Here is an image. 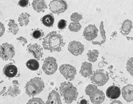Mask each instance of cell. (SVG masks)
<instances>
[{"instance_id":"1","label":"cell","mask_w":133,"mask_h":104,"mask_svg":"<svg viewBox=\"0 0 133 104\" xmlns=\"http://www.w3.org/2000/svg\"><path fill=\"white\" fill-rule=\"evenodd\" d=\"M43 40L42 44L44 49L49 50L51 52L61 51L65 44L62 36L56 31L48 33Z\"/></svg>"},{"instance_id":"2","label":"cell","mask_w":133,"mask_h":104,"mask_svg":"<svg viewBox=\"0 0 133 104\" xmlns=\"http://www.w3.org/2000/svg\"><path fill=\"white\" fill-rule=\"evenodd\" d=\"M59 91L61 95L63 97L65 102L66 103H72L76 99L78 96L76 88L70 82L65 81L61 83Z\"/></svg>"},{"instance_id":"3","label":"cell","mask_w":133,"mask_h":104,"mask_svg":"<svg viewBox=\"0 0 133 104\" xmlns=\"http://www.w3.org/2000/svg\"><path fill=\"white\" fill-rule=\"evenodd\" d=\"M44 88V83L41 78L35 77L28 81L25 85L26 93L30 97H34L41 92Z\"/></svg>"},{"instance_id":"4","label":"cell","mask_w":133,"mask_h":104,"mask_svg":"<svg viewBox=\"0 0 133 104\" xmlns=\"http://www.w3.org/2000/svg\"><path fill=\"white\" fill-rule=\"evenodd\" d=\"M91 82L96 85L102 86L109 80L108 74L102 69H98L94 71L90 77Z\"/></svg>"},{"instance_id":"5","label":"cell","mask_w":133,"mask_h":104,"mask_svg":"<svg viewBox=\"0 0 133 104\" xmlns=\"http://www.w3.org/2000/svg\"><path fill=\"white\" fill-rule=\"evenodd\" d=\"M15 54L14 47L12 44L5 42L0 46V57L4 60H11Z\"/></svg>"},{"instance_id":"6","label":"cell","mask_w":133,"mask_h":104,"mask_svg":"<svg viewBox=\"0 0 133 104\" xmlns=\"http://www.w3.org/2000/svg\"><path fill=\"white\" fill-rule=\"evenodd\" d=\"M42 69L46 75H51L54 74L58 69L56 60L51 56L46 58L44 61Z\"/></svg>"},{"instance_id":"7","label":"cell","mask_w":133,"mask_h":104,"mask_svg":"<svg viewBox=\"0 0 133 104\" xmlns=\"http://www.w3.org/2000/svg\"><path fill=\"white\" fill-rule=\"evenodd\" d=\"M51 12L59 14L64 12L68 8V5L64 0H52L49 4Z\"/></svg>"},{"instance_id":"8","label":"cell","mask_w":133,"mask_h":104,"mask_svg":"<svg viewBox=\"0 0 133 104\" xmlns=\"http://www.w3.org/2000/svg\"><path fill=\"white\" fill-rule=\"evenodd\" d=\"M59 69L60 73L66 80L71 81L74 79L76 73V69L73 66L64 64L61 65Z\"/></svg>"},{"instance_id":"9","label":"cell","mask_w":133,"mask_h":104,"mask_svg":"<svg viewBox=\"0 0 133 104\" xmlns=\"http://www.w3.org/2000/svg\"><path fill=\"white\" fill-rule=\"evenodd\" d=\"M98 30L97 27L93 24H90L86 26L83 31V36L88 41H92L98 35Z\"/></svg>"},{"instance_id":"10","label":"cell","mask_w":133,"mask_h":104,"mask_svg":"<svg viewBox=\"0 0 133 104\" xmlns=\"http://www.w3.org/2000/svg\"><path fill=\"white\" fill-rule=\"evenodd\" d=\"M84 47L83 44L77 41H72L68 45V50L74 55H81L84 51Z\"/></svg>"},{"instance_id":"11","label":"cell","mask_w":133,"mask_h":104,"mask_svg":"<svg viewBox=\"0 0 133 104\" xmlns=\"http://www.w3.org/2000/svg\"><path fill=\"white\" fill-rule=\"evenodd\" d=\"M28 51L32 54L35 58L39 60L43 56V49L40 45L37 43H31L27 47Z\"/></svg>"},{"instance_id":"12","label":"cell","mask_w":133,"mask_h":104,"mask_svg":"<svg viewBox=\"0 0 133 104\" xmlns=\"http://www.w3.org/2000/svg\"><path fill=\"white\" fill-rule=\"evenodd\" d=\"M89 96L90 100L94 104H100L102 103L105 99L104 94L102 91L98 88L95 91Z\"/></svg>"},{"instance_id":"13","label":"cell","mask_w":133,"mask_h":104,"mask_svg":"<svg viewBox=\"0 0 133 104\" xmlns=\"http://www.w3.org/2000/svg\"><path fill=\"white\" fill-rule=\"evenodd\" d=\"M3 72L7 77L10 78H13L17 75L18 68L12 63H9L4 67Z\"/></svg>"},{"instance_id":"14","label":"cell","mask_w":133,"mask_h":104,"mask_svg":"<svg viewBox=\"0 0 133 104\" xmlns=\"http://www.w3.org/2000/svg\"><path fill=\"white\" fill-rule=\"evenodd\" d=\"M122 94L124 99L127 102L133 100V85L131 84H127L122 89Z\"/></svg>"},{"instance_id":"15","label":"cell","mask_w":133,"mask_h":104,"mask_svg":"<svg viewBox=\"0 0 133 104\" xmlns=\"http://www.w3.org/2000/svg\"><path fill=\"white\" fill-rule=\"evenodd\" d=\"M106 95L108 98L112 99H117L121 95V90L118 86L114 85L110 86L106 91Z\"/></svg>"},{"instance_id":"16","label":"cell","mask_w":133,"mask_h":104,"mask_svg":"<svg viewBox=\"0 0 133 104\" xmlns=\"http://www.w3.org/2000/svg\"><path fill=\"white\" fill-rule=\"evenodd\" d=\"M46 104H61L59 94L57 91L52 90L49 94Z\"/></svg>"},{"instance_id":"17","label":"cell","mask_w":133,"mask_h":104,"mask_svg":"<svg viewBox=\"0 0 133 104\" xmlns=\"http://www.w3.org/2000/svg\"><path fill=\"white\" fill-rule=\"evenodd\" d=\"M92 64L88 62H84L82 64L81 68L79 71V73L84 77H88L90 76L92 73Z\"/></svg>"},{"instance_id":"18","label":"cell","mask_w":133,"mask_h":104,"mask_svg":"<svg viewBox=\"0 0 133 104\" xmlns=\"http://www.w3.org/2000/svg\"><path fill=\"white\" fill-rule=\"evenodd\" d=\"M32 6L33 9L37 12H44L47 8V6L44 0H33Z\"/></svg>"},{"instance_id":"19","label":"cell","mask_w":133,"mask_h":104,"mask_svg":"<svg viewBox=\"0 0 133 104\" xmlns=\"http://www.w3.org/2000/svg\"><path fill=\"white\" fill-rule=\"evenodd\" d=\"M132 22L129 19H126L122 24L120 28L121 33L124 36L128 35L132 28Z\"/></svg>"},{"instance_id":"20","label":"cell","mask_w":133,"mask_h":104,"mask_svg":"<svg viewBox=\"0 0 133 104\" xmlns=\"http://www.w3.org/2000/svg\"><path fill=\"white\" fill-rule=\"evenodd\" d=\"M41 20L45 26L48 27H51L54 25L55 19L53 14L51 13H50L43 16L41 18Z\"/></svg>"},{"instance_id":"21","label":"cell","mask_w":133,"mask_h":104,"mask_svg":"<svg viewBox=\"0 0 133 104\" xmlns=\"http://www.w3.org/2000/svg\"><path fill=\"white\" fill-rule=\"evenodd\" d=\"M30 16V14L27 12L21 13L18 18L19 25L20 26H26L29 23V18Z\"/></svg>"},{"instance_id":"22","label":"cell","mask_w":133,"mask_h":104,"mask_svg":"<svg viewBox=\"0 0 133 104\" xmlns=\"http://www.w3.org/2000/svg\"><path fill=\"white\" fill-rule=\"evenodd\" d=\"M20 93V90L19 88V86L16 85H12L8 87L7 94L11 97H14L18 95Z\"/></svg>"},{"instance_id":"23","label":"cell","mask_w":133,"mask_h":104,"mask_svg":"<svg viewBox=\"0 0 133 104\" xmlns=\"http://www.w3.org/2000/svg\"><path fill=\"white\" fill-rule=\"evenodd\" d=\"M8 31L14 35H16L19 31V27L13 19H10L8 23Z\"/></svg>"},{"instance_id":"24","label":"cell","mask_w":133,"mask_h":104,"mask_svg":"<svg viewBox=\"0 0 133 104\" xmlns=\"http://www.w3.org/2000/svg\"><path fill=\"white\" fill-rule=\"evenodd\" d=\"M99 54V52L97 50L94 49L92 50H89L87 53L88 60L91 63H94L97 61Z\"/></svg>"},{"instance_id":"25","label":"cell","mask_w":133,"mask_h":104,"mask_svg":"<svg viewBox=\"0 0 133 104\" xmlns=\"http://www.w3.org/2000/svg\"><path fill=\"white\" fill-rule=\"evenodd\" d=\"M26 67L31 70H36L39 68L38 62L35 59H30L26 63Z\"/></svg>"},{"instance_id":"26","label":"cell","mask_w":133,"mask_h":104,"mask_svg":"<svg viewBox=\"0 0 133 104\" xmlns=\"http://www.w3.org/2000/svg\"><path fill=\"white\" fill-rule=\"evenodd\" d=\"M82 25L78 22H71L69 25V29L71 32H77L81 30Z\"/></svg>"},{"instance_id":"27","label":"cell","mask_w":133,"mask_h":104,"mask_svg":"<svg viewBox=\"0 0 133 104\" xmlns=\"http://www.w3.org/2000/svg\"><path fill=\"white\" fill-rule=\"evenodd\" d=\"M31 36L35 39H39L44 36V32L41 29H35L31 33Z\"/></svg>"},{"instance_id":"28","label":"cell","mask_w":133,"mask_h":104,"mask_svg":"<svg viewBox=\"0 0 133 104\" xmlns=\"http://www.w3.org/2000/svg\"><path fill=\"white\" fill-rule=\"evenodd\" d=\"M83 18L82 15L78 12H73L70 16V20L74 22H78Z\"/></svg>"},{"instance_id":"29","label":"cell","mask_w":133,"mask_h":104,"mask_svg":"<svg viewBox=\"0 0 133 104\" xmlns=\"http://www.w3.org/2000/svg\"><path fill=\"white\" fill-rule=\"evenodd\" d=\"M97 86L96 85L94 84H89L87 85L85 89V93L86 94L89 96L90 95L95 91H96L97 89Z\"/></svg>"},{"instance_id":"30","label":"cell","mask_w":133,"mask_h":104,"mask_svg":"<svg viewBox=\"0 0 133 104\" xmlns=\"http://www.w3.org/2000/svg\"><path fill=\"white\" fill-rule=\"evenodd\" d=\"M126 68L128 72L132 76L133 73V58L132 57H130L127 62L126 64Z\"/></svg>"},{"instance_id":"31","label":"cell","mask_w":133,"mask_h":104,"mask_svg":"<svg viewBox=\"0 0 133 104\" xmlns=\"http://www.w3.org/2000/svg\"><path fill=\"white\" fill-rule=\"evenodd\" d=\"M26 104H45L43 100L39 98H32L30 99Z\"/></svg>"},{"instance_id":"32","label":"cell","mask_w":133,"mask_h":104,"mask_svg":"<svg viewBox=\"0 0 133 104\" xmlns=\"http://www.w3.org/2000/svg\"><path fill=\"white\" fill-rule=\"evenodd\" d=\"M66 21L64 19H61L58 23V28L60 29H63L65 28L66 26Z\"/></svg>"},{"instance_id":"33","label":"cell","mask_w":133,"mask_h":104,"mask_svg":"<svg viewBox=\"0 0 133 104\" xmlns=\"http://www.w3.org/2000/svg\"><path fill=\"white\" fill-rule=\"evenodd\" d=\"M29 3V0H20L18 2V5L21 7H25L28 6Z\"/></svg>"},{"instance_id":"34","label":"cell","mask_w":133,"mask_h":104,"mask_svg":"<svg viewBox=\"0 0 133 104\" xmlns=\"http://www.w3.org/2000/svg\"><path fill=\"white\" fill-rule=\"evenodd\" d=\"M6 86L4 84V81H0V95L3 94L5 90H6Z\"/></svg>"},{"instance_id":"35","label":"cell","mask_w":133,"mask_h":104,"mask_svg":"<svg viewBox=\"0 0 133 104\" xmlns=\"http://www.w3.org/2000/svg\"><path fill=\"white\" fill-rule=\"evenodd\" d=\"M16 39L20 41V42L21 43V44H22V46H24L25 44H26L27 42H28L27 40H26L24 37H22V36L19 37H18Z\"/></svg>"},{"instance_id":"36","label":"cell","mask_w":133,"mask_h":104,"mask_svg":"<svg viewBox=\"0 0 133 104\" xmlns=\"http://www.w3.org/2000/svg\"><path fill=\"white\" fill-rule=\"evenodd\" d=\"M5 31V28L4 25L2 22H0V37H2L4 34Z\"/></svg>"},{"instance_id":"37","label":"cell","mask_w":133,"mask_h":104,"mask_svg":"<svg viewBox=\"0 0 133 104\" xmlns=\"http://www.w3.org/2000/svg\"><path fill=\"white\" fill-rule=\"evenodd\" d=\"M117 36V32L116 31H114L112 34H111V36H110V39H113L114 38H115Z\"/></svg>"},{"instance_id":"38","label":"cell","mask_w":133,"mask_h":104,"mask_svg":"<svg viewBox=\"0 0 133 104\" xmlns=\"http://www.w3.org/2000/svg\"><path fill=\"white\" fill-rule=\"evenodd\" d=\"M79 104H89L88 103V100H87L85 99H82L80 102H79Z\"/></svg>"},{"instance_id":"39","label":"cell","mask_w":133,"mask_h":104,"mask_svg":"<svg viewBox=\"0 0 133 104\" xmlns=\"http://www.w3.org/2000/svg\"><path fill=\"white\" fill-rule=\"evenodd\" d=\"M110 104H122V103L119 100H114L110 103Z\"/></svg>"},{"instance_id":"40","label":"cell","mask_w":133,"mask_h":104,"mask_svg":"<svg viewBox=\"0 0 133 104\" xmlns=\"http://www.w3.org/2000/svg\"><path fill=\"white\" fill-rule=\"evenodd\" d=\"M12 83L14 84V85H19V83H18V81L17 80H14L12 81Z\"/></svg>"},{"instance_id":"41","label":"cell","mask_w":133,"mask_h":104,"mask_svg":"<svg viewBox=\"0 0 133 104\" xmlns=\"http://www.w3.org/2000/svg\"><path fill=\"white\" fill-rule=\"evenodd\" d=\"M0 1H1V0H0Z\"/></svg>"}]
</instances>
